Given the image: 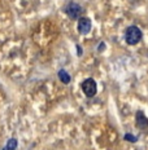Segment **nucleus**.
Wrapping results in <instances>:
<instances>
[{
  "label": "nucleus",
  "mask_w": 148,
  "mask_h": 150,
  "mask_svg": "<svg viewBox=\"0 0 148 150\" xmlns=\"http://www.w3.org/2000/svg\"><path fill=\"white\" fill-rule=\"evenodd\" d=\"M142 36H143L142 30L139 29V27H137V26L127 27V30H126V33H125V40H126V43H127L129 45L138 44V43L140 42Z\"/></svg>",
  "instance_id": "1"
},
{
  "label": "nucleus",
  "mask_w": 148,
  "mask_h": 150,
  "mask_svg": "<svg viewBox=\"0 0 148 150\" xmlns=\"http://www.w3.org/2000/svg\"><path fill=\"white\" fill-rule=\"evenodd\" d=\"M82 12H83V9L77 3H69L66 7H65V13L68 14V17L70 20H79L82 16Z\"/></svg>",
  "instance_id": "2"
},
{
  "label": "nucleus",
  "mask_w": 148,
  "mask_h": 150,
  "mask_svg": "<svg viewBox=\"0 0 148 150\" xmlns=\"http://www.w3.org/2000/svg\"><path fill=\"white\" fill-rule=\"evenodd\" d=\"M81 86H82V91H83V93L87 96V97H94V96L96 95L97 86H96V82L94 79L89 78V79L84 80Z\"/></svg>",
  "instance_id": "3"
},
{
  "label": "nucleus",
  "mask_w": 148,
  "mask_h": 150,
  "mask_svg": "<svg viewBox=\"0 0 148 150\" xmlns=\"http://www.w3.org/2000/svg\"><path fill=\"white\" fill-rule=\"evenodd\" d=\"M91 27H92V25H91L90 18L81 17L79 20H78V31H79L81 34H89L91 31Z\"/></svg>",
  "instance_id": "4"
},
{
  "label": "nucleus",
  "mask_w": 148,
  "mask_h": 150,
  "mask_svg": "<svg viewBox=\"0 0 148 150\" xmlns=\"http://www.w3.org/2000/svg\"><path fill=\"white\" fill-rule=\"evenodd\" d=\"M138 128H140L142 131H146L148 128V118L144 115L143 111H138L137 112V118H135Z\"/></svg>",
  "instance_id": "5"
},
{
  "label": "nucleus",
  "mask_w": 148,
  "mask_h": 150,
  "mask_svg": "<svg viewBox=\"0 0 148 150\" xmlns=\"http://www.w3.org/2000/svg\"><path fill=\"white\" fill-rule=\"evenodd\" d=\"M59 79L61 80V83H64V84H69L70 83V75L68 74V71L66 70H60L59 71Z\"/></svg>",
  "instance_id": "6"
},
{
  "label": "nucleus",
  "mask_w": 148,
  "mask_h": 150,
  "mask_svg": "<svg viewBox=\"0 0 148 150\" xmlns=\"http://www.w3.org/2000/svg\"><path fill=\"white\" fill-rule=\"evenodd\" d=\"M3 150H17V140L16 139H9Z\"/></svg>",
  "instance_id": "7"
},
{
  "label": "nucleus",
  "mask_w": 148,
  "mask_h": 150,
  "mask_svg": "<svg viewBox=\"0 0 148 150\" xmlns=\"http://www.w3.org/2000/svg\"><path fill=\"white\" fill-rule=\"evenodd\" d=\"M125 140H126V141H130V142H137L138 141L137 137H135L134 135H131V133H126V135H125Z\"/></svg>",
  "instance_id": "8"
},
{
  "label": "nucleus",
  "mask_w": 148,
  "mask_h": 150,
  "mask_svg": "<svg viewBox=\"0 0 148 150\" xmlns=\"http://www.w3.org/2000/svg\"><path fill=\"white\" fill-rule=\"evenodd\" d=\"M104 48H105V45H104V43H100V47H99V51L102 52V51H104Z\"/></svg>",
  "instance_id": "9"
},
{
  "label": "nucleus",
  "mask_w": 148,
  "mask_h": 150,
  "mask_svg": "<svg viewBox=\"0 0 148 150\" xmlns=\"http://www.w3.org/2000/svg\"><path fill=\"white\" fill-rule=\"evenodd\" d=\"M77 51H78V56H82V49L79 45H77Z\"/></svg>",
  "instance_id": "10"
}]
</instances>
